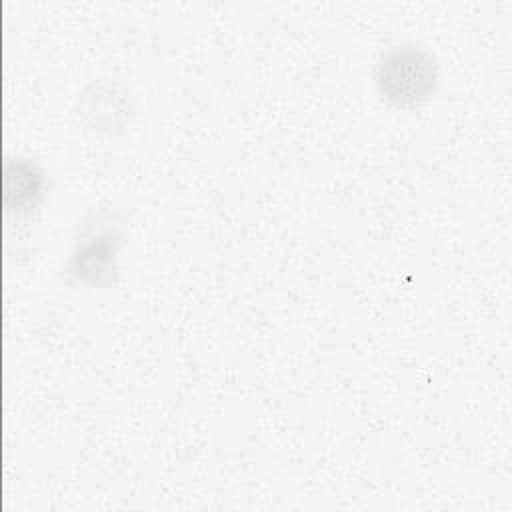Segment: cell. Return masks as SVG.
Masks as SVG:
<instances>
[{"label": "cell", "mask_w": 512, "mask_h": 512, "mask_svg": "<svg viewBox=\"0 0 512 512\" xmlns=\"http://www.w3.org/2000/svg\"><path fill=\"white\" fill-rule=\"evenodd\" d=\"M118 244L120 236L114 230H102L82 238L72 258V274L96 286L110 282Z\"/></svg>", "instance_id": "7a4b0ae2"}, {"label": "cell", "mask_w": 512, "mask_h": 512, "mask_svg": "<svg viewBox=\"0 0 512 512\" xmlns=\"http://www.w3.org/2000/svg\"><path fill=\"white\" fill-rule=\"evenodd\" d=\"M374 80L382 98L396 106L412 108L434 94L438 66L428 50L398 46L382 56Z\"/></svg>", "instance_id": "6da1fadb"}]
</instances>
